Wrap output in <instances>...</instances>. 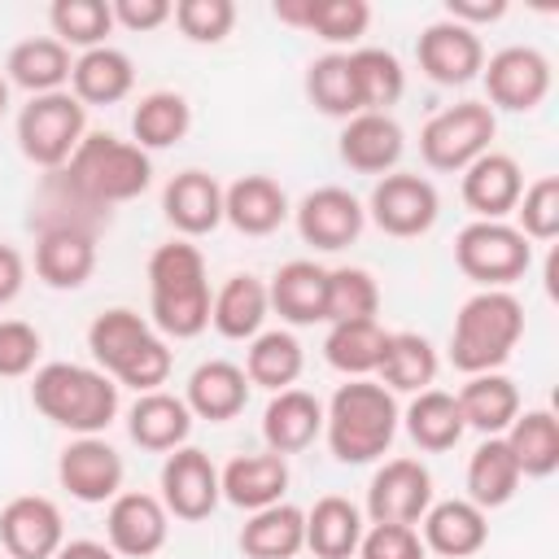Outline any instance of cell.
Returning a JSON list of instances; mask_svg holds the SVG:
<instances>
[{
  "mask_svg": "<svg viewBox=\"0 0 559 559\" xmlns=\"http://www.w3.org/2000/svg\"><path fill=\"white\" fill-rule=\"evenodd\" d=\"M170 537V511L157 493L122 489L105 511V546L118 559H148Z\"/></svg>",
  "mask_w": 559,
  "mask_h": 559,
  "instance_id": "4fadbf2b",
  "label": "cell"
},
{
  "mask_svg": "<svg viewBox=\"0 0 559 559\" xmlns=\"http://www.w3.org/2000/svg\"><path fill=\"white\" fill-rule=\"evenodd\" d=\"M122 454L105 441V437H74L61 454H57V480L70 498L87 502V507H100V502H114L122 493Z\"/></svg>",
  "mask_w": 559,
  "mask_h": 559,
  "instance_id": "9a60e30c",
  "label": "cell"
},
{
  "mask_svg": "<svg viewBox=\"0 0 559 559\" xmlns=\"http://www.w3.org/2000/svg\"><path fill=\"white\" fill-rule=\"evenodd\" d=\"M170 17L188 44H223L236 26V4L231 0H179Z\"/></svg>",
  "mask_w": 559,
  "mask_h": 559,
  "instance_id": "681fc988",
  "label": "cell"
},
{
  "mask_svg": "<svg viewBox=\"0 0 559 559\" xmlns=\"http://www.w3.org/2000/svg\"><path fill=\"white\" fill-rule=\"evenodd\" d=\"M511 459L520 463V476H550L559 467V419L546 411V406H533V411H520L511 419V428L502 432Z\"/></svg>",
  "mask_w": 559,
  "mask_h": 559,
  "instance_id": "74e56055",
  "label": "cell"
},
{
  "mask_svg": "<svg viewBox=\"0 0 559 559\" xmlns=\"http://www.w3.org/2000/svg\"><path fill=\"white\" fill-rule=\"evenodd\" d=\"M48 22H52V39L87 52V48H100L105 35L114 31V9L109 0H52Z\"/></svg>",
  "mask_w": 559,
  "mask_h": 559,
  "instance_id": "bcb514c9",
  "label": "cell"
},
{
  "mask_svg": "<svg viewBox=\"0 0 559 559\" xmlns=\"http://www.w3.org/2000/svg\"><path fill=\"white\" fill-rule=\"evenodd\" d=\"M87 135V109L66 92L31 96L17 109V148L39 170H61Z\"/></svg>",
  "mask_w": 559,
  "mask_h": 559,
  "instance_id": "52a82bcc",
  "label": "cell"
},
{
  "mask_svg": "<svg viewBox=\"0 0 559 559\" xmlns=\"http://www.w3.org/2000/svg\"><path fill=\"white\" fill-rule=\"evenodd\" d=\"M336 153L358 175H389L406 153V131L393 114H354L341 127Z\"/></svg>",
  "mask_w": 559,
  "mask_h": 559,
  "instance_id": "44dd1931",
  "label": "cell"
},
{
  "mask_svg": "<svg viewBox=\"0 0 559 559\" xmlns=\"http://www.w3.org/2000/svg\"><path fill=\"white\" fill-rule=\"evenodd\" d=\"M4 109H9V79L0 74V114H4Z\"/></svg>",
  "mask_w": 559,
  "mask_h": 559,
  "instance_id": "6f0895ef",
  "label": "cell"
},
{
  "mask_svg": "<svg viewBox=\"0 0 559 559\" xmlns=\"http://www.w3.org/2000/svg\"><path fill=\"white\" fill-rule=\"evenodd\" d=\"M454 402H459L463 428H476L480 437H502L511 428V419L520 415V389L502 371L467 376V384L454 393Z\"/></svg>",
  "mask_w": 559,
  "mask_h": 559,
  "instance_id": "836d02e7",
  "label": "cell"
},
{
  "mask_svg": "<svg viewBox=\"0 0 559 559\" xmlns=\"http://www.w3.org/2000/svg\"><path fill=\"white\" fill-rule=\"evenodd\" d=\"M520 463L511 459L507 441L502 437H485L472 459H467V502H476L480 511H493V507H507L520 489Z\"/></svg>",
  "mask_w": 559,
  "mask_h": 559,
  "instance_id": "f35d334b",
  "label": "cell"
},
{
  "mask_svg": "<svg viewBox=\"0 0 559 559\" xmlns=\"http://www.w3.org/2000/svg\"><path fill=\"white\" fill-rule=\"evenodd\" d=\"M415 61H419V70L437 87H463V83L480 79V70H485V44H480L476 31L441 17V22H428L419 31Z\"/></svg>",
  "mask_w": 559,
  "mask_h": 559,
  "instance_id": "5bb4252c",
  "label": "cell"
},
{
  "mask_svg": "<svg viewBox=\"0 0 559 559\" xmlns=\"http://www.w3.org/2000/svg\"><path fill=\"white\" fill-rule=\"evenodd\" d=\"M437 367L441 362H437V349H432L428 336H419V332H389L376 376H380V384L389 393H424V389H432Z\"/></svg>",
  "mask_w": 559,
  "mask_h": 559,
  "instance_id": "8d00e7d4",
  "label": "cell"
},
{
  "mask_svg": "<svg viewBox=\"0 0 559 559\" xmlns=\"http://www.w3.org/2000/svg\"><path fill=\"white\" fill-rule=\"evenodd\" d=\"M249 376L245 367L227 362V358H210L201 362L192 376H188V389H183V402L192 411V419H210V424H227L245 411L249 402Z\"/></svg>",
  "mask_w": 559,
  "mask_h": 559,
  "instance_id": "83f0119b",
  "label": "cell"
},
{
  "mask_svg": "<svg viewBox=\"0 0 559 559\" xmlns=\"http://www.w3.org/2000/svg\"><path fill=\"white\" fill-rule=\"evenodd\" d=\"M266 314H271L266 284H262L258 275H249V271L227 275V280L218 284L214 301H210V323H214V332L227 336V341H253V336L262 332Z\"/></svg>",
  "mask_w": 559,
  "mask_h": 559,
  "instance_id": "1f68e13d",
  "label": "cell"
},
{
  "mask_svg": "<svg viewBox=\"0 0 559 559\" xmlns=\"http://www.w3.org/2000/svg\"><path fill=\"white\" fill-rule=\"evenodd\" d=\"M87 349H92L96 367L114 384H127L135 393L162 389L166 376H170V362H175L166 336L148 319H140L135 310H127V306L100 310L87 323Z\"/></svg>",
  "mask_w": 559,
  "mask_h": 559,
  "instance_id": "7a4b0ae2",
  "label": "cell"
},
{
  "mask_svg": "<svg viewBox=\"0 0 559 559\" xmlns=\"http://www.w3.org/2000/svg\"><path fill=\"white\" fill-rule=\"evenodd\" d=\"M454 266L480 288H507L533 266V245L511 223L472 218L454 236Z\"/></svg>",
  "mask_w": 559,
  "mask_h": 559,
  "instance_id": "9c48e42d",
  "label": "cell"
},
{
  "mask_svg": "<svg viewBox=\"0 0 559 559\" xmlns=\"http://www.w3.org/2000/svg\"><path fill=\"white\" fill-rule=\"evenodd\" d=\"M96 271V231L79 227V223H48L39 227L35 240V275L57 288V293H74L92 280Z\"/></svg>",
  "mask_w": 559,
  "mask_h": 559,
  "instance_id": "d6986e66",
  "label": "cell"
},
{
  "mask_svg": "<svg viewBox=\"0 0 559 559\" xmlns=\"http://www.w3.org/2000/svg\"><path fill=\"white\" fill-rule=\"evenodd\" d=\"M323 432V402L306 389H284L271 393L266 411H262V441L271 454H301L306 445H314V437Z\"/></svg>",
  "mask_w": 559,
  "mask_h": 559,
  "instance_id": "4316f807",
  "label": "cell"
},
{
  "mask_svg": "<svg viewBox=\"0 0 559 559\" xmlns=\"http://www.w3.org/2000/svg\"><path fill=\"white\" fill-rule=\"evenodd\" d=\"M271 13L284 26L319 35L323 44H358L371 26L367 0H275Z\"/></svg>",
  "mask_w": 559,
  "mask_h": 559,
  "instance_id": "cb8c5ba5",
  "label": "cell"
},
{
  "mask_svg": "<svg viewBox=\"0 0 559 559\" xmlns=\"http://www.w3.org/2000/svg\"><path fill=\"white\" fill-rule=\"evenodd\" d=\"M419 542L424 550L432 555H445V559H467L476 550H485L489 542V520L476 502L467 498H445V502H432L419 520Z\"/></svg>",
  "mask_w": 559,
  "mask_h": 559,
  "instance_id": "603a6c76",
  "label": "cell"
},
{
  "mask_svg": "<svg viewBox=\"0 0 559 559\" xmlns=\"http://www.w3.org/2000/svg\"><path fill=\"white\" fill-rule=\"evenodd\" d=\"M31 402L48 424H57L74 437H100L118 415V384L100 367L44 362V367H35Z\"/></svg>",
  "mask_w": 559,
  "mask_h": 559,
  "instance_id": "5b68a950",
  "label": "cell"
},
{
  "mask_svg": "<svg viewBox=\"0 0 559 559\" xmlns=\"http://www.w3.org/2000/svg\"><path fill=\"white\" fill-rule=\"evenodd\" d=\"M362 528V511L349 498L328 493L306 511V550L314 559H354Z\"/></svg>",
  "mask_w": 559,
  "mask_h": 559,
  "instance_id": "d590c367",
  "label": "cell"
},
{
  "mask_svg": "<svg viewBox=\"0 0 559 559\" xmlns=\"http://www.w3.org/2000/svg\"><path fill=\"white\" fill-rule=\"evenodd\" d=\"M127 432L140 450H153V454H170L179 445H188V432H192V411L183 397L166 393V389H153V393H140L127 411Z\"/></svg>",
  "mask_w": 559,
  "mask_h": 559,
  "instance_id": "f1b7e54d",
  "label": "cell"
},
{
  "mask_svg": "<svg viewBox=\"0 0 559 559\" xmlns=\"http://www.w3.org/2000/svg\"><path fill=\"white\" fill-rule=\"evenodd\" d=\"M70 48L52 35H31L22 44H13L9 61H4V79L31 96H48V92H66L70 83Z\"/></svg>",
  "mask_w": 559,
  "mask_h": 559,
  "instance_id": "d6a6232c",
  "label": "cell"
},
{
  "mask_svg": "<svg viewBox=\"0 0 559 559\" xmlns=\"http://www.w3.org/2000/svg\"><path fill=\"white\" fill-rule=\"evenodd\" d=\"M306 367V354H301V341L284 328H271V332H258L245 349V376L249 384L258 389H271V393H284L297 384Z\"/></svg>",
  "mask_w": 559,
  "mask_h": 559,
  "instance_id": "b9f144b4",
  "label": "cell"
},
{
  "mask_svg": "<svg viewBox=\"0 0 559 559\" xmlns=\"http://www.w3.org/2000/svg\"><path fill=\"white\" fill-rule=\"evenodd\" d=\"M349 70L358 83L362 114H389V105H397L406 92V70L389 48H354Z\"/></svg>",
  "mask_w": 559,
  "mask_h": 559,
  "instance_id": "f6af8a7d",
  "label": "cell"
},
{
  "mask_svg": "<svg viewBox=\"0 0 559 559\" xmlns=\"http://www.w3.org/2000/svg\"><path fill=\"white\" fill-rule=\"evenodd\" d=\"M493 135H498V118L485 100H459L441 114H432L419 131V157L432 166V170H445V175H463L480 153L493 148Z\"/></svg>",
  "mask_w": 559,
  "mask_h": 559,
  "instance_id": "ba28073f",
  "label": "cell"
},
{
  "mask_svg": "<svg viewBox=\"0 0 559 559\" xmlns=\"http://www.w3.org/2000/svg\"><path fill=\"white\" fill-rule=\"evenodd\" d=\"M502 13H507V0H445V17L467 26V31H476L485 22H498Z\"/></svg>",
  "mask_w": 559,
  "mask_h": 559,
  "instance_id": "db71d44e",
  "label": "cell"
},
{
  "mask_svg": "<svg viewBox=\"0 0 559 559\" xmlns=\"http://www.w3.org/2000/svg\"><path fill=\"white\" fill-rule=\"evenodd\" d=\"M528 245L533 240H555L559 236V175H542L520 192L515 223H511Z\"/></svg>",
  "mask_w": 559,
  "mask_h": 559,
  "instance_id": "c3c4849f",
  "label": "cell"
},
{
  "mask_svg": "<svg viewBox=\"0 0 559 559\" xmlns=\"http://www.w3.org/2000/svg\"><path fill=\"white\" fill-rule=\"evenodd\" d=\"M306 550V511L293 502H275L262 511H249L240 528V555L245 559H293Z\"/></svg>",
  "mask_w": 559,
  "mask_h": 559,
  "instance_id": "e575fe53",
  "label": "cell"
},
{
  "mask_svg": "<svg viewBox=\"0 0 559 559\" xmlns=\"http://www.w3.org/2000/svg\"><path fill=\"white\" fill-rule=\"evenodd\" d=\"M4 559H9V555H4Z\"/></svg>",
  "mask_w": 559,
  "mask_h": 559,
  "instance_id": "680465c9",
  "label": "cell"
},
{
  "mask_svg": "<svg viewBox=\"0 0 559 559\" xmlns=\"http://www.w3.org/2000/svg\"><path fill=\"white\" fill-rule=\"evenodd\" d=\"M432 507V472L419 459H389L367 485L371 524H419Z\"/></svg>",
  "mask_w": 559,
  "mask_h": 559,
  "instance_id": "2e32d148",
  "label": "cell"
},
{
  "mask_svg": "<svg viewBox=\"0 0 559 559\" xmlns=\"http://www.w3.org/2000/svg\"><path fill=\"white\" fill-rule=\"evenodd\" d=\"M39 354H44L39 328H31L26 319H0V380L31 376Z\"/></svg>",
  "mask_w": 559,
  "mask_h": 559,
  "instance_id": "f907efd6",
  "label": "cell"
},
{
  "mask_svg": "<svg viewBox=\"0 0 559 559\" xmlns=\"http://www.w3.org/2000/svg\"><path fill=\"white\" fill-rule=\"evenodd\" d=\"M380 310V284L362 266H336L328 271V306L323 323H349V319H376Z\"/></svg>",
  "mask_w": 559,
  "mask_h": 559,
  "instance_id": "7dc6e473",
  "label": "cell"
},
{
  "mask_svg": "<svg viewBox=\"0 0 559 559\" xmlns=\"http://www.w3.org/2000/svg\"><path fill=\"white\" fill-rule=\"evenodd\" d=\"M218 485H223V502L240 507V511H262V507H275L284 502V489H288V463L284 454H236L223 472H218Z\"/></svg>",
  "mask_w": 559,
  "mask_h": 559,
  "instance_id": "f546056e",
  "label": "cell"
},
{
  "mask_svg": "<svg viewBox=\"0 0 559 559\" xmlns=\"http://www.w3.org/2000/svg\"><path fill=\"white\" fill-rule=\"evenodd\" d=\"M26 284V262L13 245H0V306H9Z\"/></svg>",
  "mask_w": 559,
  "mask_h": 559,
  "instance_id": "11a10c76",
  "label": "cell"
},
{
  "mask_svg": "<svg viewBox=\"0 0 559 559\" xmlns=\"http://www.w3.org/2000/svg\"><path fill=\"white\" fill-rule=\"evenodd\" d=\"M192 127V105L179 92H148L140 96V105L131 109V135L144 153L153 148H175Z\"/></svg>",
  "mask_w": 559,
  "mask_h": 559,
  "instance_id": "ee69618b",
  "label": "cell"
},
{
  "mask_svg": "<svg viewBox=\"0 0 559 559\" xmlns=\"http://www.w3.org/2000/svg\"><path fill=\"white\" fill-rule=\"evenodd\" d=\"M162 214L183 240L210 236L223 223V183L210 170H179L162 188Z\"/></svg>",
  "mask_w": 559,
  "mask_h": 559,
  "instance_id": "7402d4cb",
  "label": "cell"
},
{
  "mask_svg": "<svg viewBox=\"0 0 559 559\" xmlns=\"http://www.w3.org/2000/svg\"><path fill=\"white\" fill-rule=\"evenodd\" d=\"M367 218L384 231V236H397V240H411V236H424L432 231L437 214H441V197L437 188L415 175V170H389L376 179L371 197H367Z\"/></svg>",
  "mask_w": 559,
  "mask_h": 559,
  "instance_id": "30bf717a",
  "label": "cell"
},
{
  "mask_svg": "<svg viewBox=\"0 0 559 559\" xmlns=\"http://www.w3.org/2000/svg\"><path fill=\"white\" fill-rule=\"evenodd\" d=\"M463 205L485 218V223H507V214H515L520 192H524V170L511 153H480L467 170H463Z\"/></svg>",
  "mask_w": 559,
  "mask_h": 559,
  "instance_id": "ffe728a7",
  "label": "cell"
},
{
  "mask_svg": "<svg viewBox=\"0 0 559 559\" xmlns=\"http://www.w3.org/2000/svg\"><path fill=\"white\" fill-rule=\"evenodd\" d=\"M293 218H297V236H301L306 245L323 249V253H336V249L354 245V240L362 236V227H367L362 201H358L349 188H336V183L306 192V197L297 201Z\"/></svg>",
  "mask_w": 559,
  "mask_h": 559,
  "instance_id": "e0dca14e",
  "label": "cell"
},
{
  "mask_svg": "<svg viewBox=\"0 0 559 559\" xmlns=\"http://www.w3.org/2000/svg\"><path fill=\"white\" fill-rule=\"evenodd\" d=\"M0 546L9 559H52L66 546V520L52 498L17 493L0 507Z\"/></svg>",
  "mask_w": 559,
  "mask_h": 559,
  "instance_id": "ac0fdd59",
  "label": "cell"
},
{
  "mask_svg": "<svg viewBox=\"0 0 559 559\" xmlns=\"http://www.w3.org/2000/svg\"><path fill=\"white\" fill-rule=\"evenodd\" d=\"M485 105L489 109H507V114H533L546 96H550V61L546 52L528 48V44H511V48H498L485 70Z\"/></svg>",
  "mask_w": 559,
  "mask_h": 559,
  "instance_id": "8fae6325",
  "label": "cell"
},
{
  "mask_svg": "<svg viewBox=\"0 0 559 559\" xmlns=\"http://www.w3.org/2000/svg\"><path fill=\"white\" fill-rule=\"evenodd\" d=\"M402 411L380 380H345L323 406V437L336 463H376L397 437Z\"/></svg>",
  "mask_w": 559,
  "mask_h": 559,
  "instance_id": "3957f363",
  "label": "cell"
},
{
  "mask_svg": "<svg viewBox=\"0 0 559 559\" xmlns=\"http://www.w3.org/2000/svg\"><path fill=\"white\" fill-rule=\"evenodd\" d=\"M293 214L288 192L271 175H240L223 188V223H231L240 236H271Z\"/></svg>",
  "mask_w": 559,
  "mask_h": 559,
  "instance_id": "d4e9b609",
  "label": "cell"
},
{
  "mask_svg": "<svg viewBox=\"0 0 559 559\" xmlns=\"http://www.w3.org/2000/svg\"><path fill=\"white\" fill-rule=\"evenodd\" d=\"M266 297H271V310L293 323V328H310V323H323V306H328V266L310 262V258H293L284 262L271 284H266Z\"/></svg>",
  "mask_w": 559,
  "mask_h": 559,
  "instance_id": "484cf974",
  "label": "cell"
},
{
  "mask_svg": "<svg viewBox=\"0 0 559 559\" xmlns=\"http://www.w3.org/2000/svg\"><path fill=\"white\" fill-rule=\"evenodd\" d=\"M210 275L192 240H166L148 253V323L162 336L192 341L210 328Z\"/></svg>",
  "mask_w": 559,
  "mask_h": 559,
  "instance_id": "6da1fadb",
  "label": "cell"
},
{
  "mask_svg": "<svg viewBox=\"0 0 559 559\" xmlns=\"http://www.w3.org/2000/svg\"><path fill=\"white\" fill-rule=\"evenodd\" d=\"M66 188L92 210H109L135 201L153 183V162L135 140H118L109 131H87L74 157L57 170Z\"/></svg>",
  "mask_w": 559,
  "mask_h": 559,
  "instance_id": "277c9868",
  "label": "cell"
},
{
  "mask_svg": "<svg viewBox=\"0 0 559 559\" xmlns=\"http://www.w3.org/2000/svg\"><path fill=\"white\" fill-rule=\"evenodd\" d=\"M162 507L175 515V520H188V524H197V520H210L214 515V507L223 502V485H218V467H214V459L205 454V450H197V445H179V450H170L166 454V463H162Z\"/></svg>",
  "mask_w": 559,
  "mask_h": 559,
  "instance_id": "7c38bea8",
  "label": "cell"
},
{
  "mask_svg": "<svg viewBox=\"0 0 559 559\" xmlns=\"http://www.w3.org/2000/svg\"><path fill=\"white\" fill-rule=\"evenodd\" d=\"M384 336H389V332H384L376 319L328 323L323 358H328V367H336L341 376H349V380H367V376H376V367H380Z\"/></svg>",
  "mask_w": 559,
  "mask_h": 559,
  "instance_id": "60d3db41",
  "label": "cell"
},
{
  "mask_svg": "<svg viewBox=\"0 0 559 559\" xmlns=\"http://www.w3.org/2000/svg\"><path fill=\"white\" fill-rule=\"evenodd\" d=\"M109 9H114V26L135 31V35L166 26V22H170V13H175V4H170V0H109Z\"/></svg>",
  "mask_w": 559,
  "mask_h": 559,
  "instance_id": "f5cc1de1",
  "label": "cell"
},
{
  "mask_svg": "<svg viewBox=\"0 0 559 559\" xmlns=\"http://www.w3.org/2000/svg\"><path fill=\"white\" fill-rule=\"evenodd\" d=\"M524 336V306L507 288H480L472 293L450 328V362L463 376L498 371Z\"/></svg>",
  "mask_w": 559,
  "mask_h": 559,
  "instance_id": "8992f818",
  "label": "cell"
},
{
  "mask_svg": "<svg viewBox=\"0 0 559 559\" xmlns=\"http://www.w3.org/2000/svg\"><path fill=\"white\" fill-rule=\"evenodd\" d=\"M402 424H406V437L419 445V450H428V454H441V450H454L459 441H463V415H459V402H454V393H445V389H424V393H415L411 397V406H406V415H402Z\"/></svg>",
  "mask_w": 559,
  "mask_h": 559,
  "instance_id": "ab89813d",
  "label": "cell"
},
{
  "mask_svg": "<svg viewBox=\"0 0 559 559\" xmlns=\"http://www.w3.org/2000/svg\"><path fill=\"white\" fill-rule=\"evenodd\" d=\"M131 87H135V66L122 48L100 44V48L79 52L70 66V96L83 109L87 105H118L131 96Z\"/></svg>",
  "mask_w": 559,
  "mask_h": 559,
  "instance_id": "4dcf8cb0",
  "label": "cell"
},
{
  "mask_svg": "<svg viewBox=\"0 0 559 559\" xmlns=\"http://www.w3.org/2000/svg\"><path fill=\"white\" fill-rule=\"evenodd\" d=\"M358 559H428L415 524H371L362 528Z\"/></svg>",
  "mask_w": 559,
  "mask_h": 559,
  "instance_id": "816d5d0a",
  "label": "cell"
},
{
  "mask_svg": "<svg viewBox=\"0 0 559 559\" xmlns=\"http://www.w3.org/2000/svg\"><path fill=\"white\" fill-rule=\"evenodd\" d=\"M306 100L323 118H341V122L362 114L358 83H354V70H349V52H323L306 66Z\"/></svg>",
  "mask_w": 559,
  "mask_h": 559,
  "instance_id": "7bdbcfd3",
  "label": "cell"
},
{
  "mask_svg": "<svg viewBox=\"0 0 559 559\" xmlns=\"http://www.w3.org/2000/svg\"><path fill=\"white\" fill-rule=\"evenodd\" d=\"M52 559H118L105 542H92V537H79V542H66Z\"/></svg>",
  "mask_w": 559,
  "mask_h": 559,
  "instance_id": "9f6ffc18",
  "label": "cell"
}]
</instances>
